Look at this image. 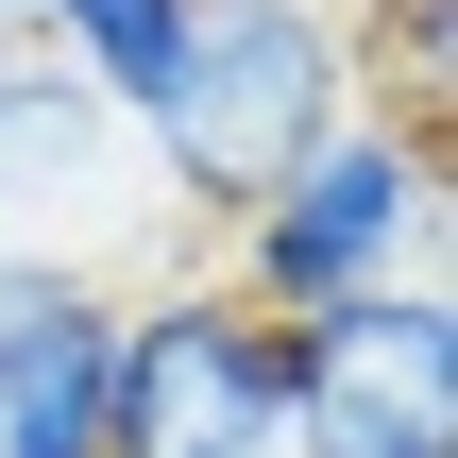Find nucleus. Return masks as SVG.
Segmentation results:
<instances>
[{
    "instance_id": "nucleus-3",
    "label": "nucleus",
    "mask_w": 458,
    "mask_h": 458,
    "mask_svg": "<svg viewBox=\"0 0 458 458\" xmlns=\"http://www.w3.org/2000/svg\"><path fill=\"white\" fill-rule=\"evenodd\" d=\"M102 458H289V357H272V323H255L221 272L119 289Z\"/></svg>"
},
{
    "instance_id": "nucleus-4",
    "label": "nucleus",
    "mask_w": 458,
    "mask_h": 458,
    "mask_svg": "<svg viewBox=\"0 0 458 458\" xmlns=\"http://www.w3.org/2000/svg\"><path fill=\"white\" fill-rule=\"evenodd\" d=\"M289 458H458V289H357L272 323Z\"/></svg>"
},
{
    "instance_id": "nucleus-8",
    "label": "nucleus",
    "mask_w": 458,
    "mask_h": 458,
    "mask_svg": "<svg viewBox=\"0 0 458 458\" xmlns=\"http://www.w3.org/2000/svg\"><path fill=\"white\" fill-rule=\"evenodd\" d=\"M0 34H17V0H0Z\"/></svg>"
},
{
    "instance_id": "nucleus-5",
    "label": "nucleus",
    "mask_w": 458,
    "mask_h": 458,
    "mask_svg": "<svg viewBox=\"0 0 458 458\" xmlns=\"http://www.w3.org/2000/svg\"><path fill=\"white\" fill-rule=\"evenodd\" d=\"M153 204L136 170V119L51 51V34H0V238L17 255H85V204Z\"/></svg>"
},
{
    "instance_id": "nucleus-2",
    "label": "nucleus",
    "mask_w": 458,
    "mask_h": 458,
    "mask_svg": "<svg viewBox=\"0 0 458 458\" xmlns=\"http://www.w3.org/2000/svg\"><path fill=\"white\" fill-rule=\"evenodd\" d=\"M221 289L255 323H306V306H357V289H442V136L340 102L238 221H221Z\"/></svg>"
},
{
    "instance_id": "nucleus-7",
    "label": "nucleus",
    "mask_w": 458,
    "mask_h": 458,
    "mask_svg": "<svg viewBox=\"0 0 458 458\" xmlns=\"http://www.w3.org/2000/svg\"><path fill=\"white\" fill-rule=\"evenodd\" d=\"M357 51H374V85H357V102H374V119H408V136H442V0H374V34H357Z\"/></svg>"
},
{
    "instance_id": "nucleus-1",
    "label": "nucleus",
    "mask_w": 458,
    "mask_h": 458,
    "mask_svg": "<svg viewBox=\"0 0 458 458\" xmlns=\"http://www.w3.org/2000/svg\"><path fill=\"white\" fill-rule=\"evenodd\" d=\"M357 102V17L340 0H187L153 102H136V170L187 221H238L323 119Z\"/></svg>"
},
{
    "instance_id": "nucleus-6",
    "label": "nucleus",
    "mask_w": 458,
    "mask_h": 458,
    "mask_svg": "<svg viewBox=\"0 0 458 458\" xmlns=\"http://www.w3.org/2000/svg\"><path fill=\"white\" fill-rule=\"evenodd\" d=\"M102 357H119L102 255L0 238V458H102Z\"/></svg>"
}]
</instances>
